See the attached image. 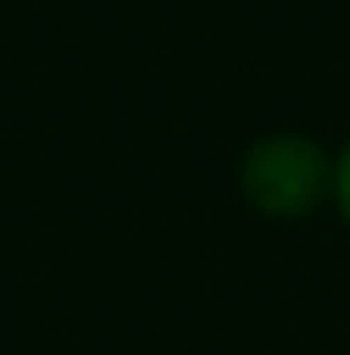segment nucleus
Segmentation results:
<instances>
[{"label":"nucleus","mask_w":350,"mask_h":355,"mask_svg":"<svg viewBox=\"0 0 350 355\" xmlns=\"http://www.w3.org/2000/svg\"><path fill=\"white\" fill-rule=\"evenodd\" d=\"M237 186H243L247 206L263 216H309L320 206L324 186H335L330 155L320 150L304 134H268L243 155V170H237Z\"/></svg>","instance_id":"obj_1"},{"label":"nucleus","mask_w":350,"mask_h":355,"mask_svg":"<svg viewBox=\"0 0 350 355\" xmlns=\"http://www.w3.org/2000/svg\"><path fill=\"white\" fill-rule=\"evenodd\" d=\"M335 201H340V211L350 222V144L340 150V160H335Z\"/></svg>","instance_id":"obj_2"}]
</instances>
